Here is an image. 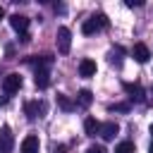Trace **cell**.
Here are the masks:
<instances>
[{
	"label": "cell",
	"instance_id": "1",
	"mask_svg": "<svg viewBox=\"0 0 153 153\" xmlns=\"http://www.w3.org/2000/svg\"><path fill=\"white\" fill-rule=\"evenodd\" d=\"M100 29H108V17H105V14H93L91 19H86V22L81 24V31H84L86 36H91V33H96V31H100Z\"/></svg>",
	"mask_w": 153,
	"mask_h": 153
},
{
	"label": "cell",
	"instance_id": "2",
	"mask_svg": "<svg viewBox=\"0 0 153 153\" xmlns=\"http://www.w3.org/2000/svg\"><path fill=\"white\" fill-rule=\"evenodd\" d=\"M69 48H72V31H69L67 26H60V29H57V53L67 55Z\"/></svg>",
	"mask_w": 153,
	"mask_h": 153
},
{
	"label": "cell",
	"instance_id": "3",
	"mask_svg": "<svg viewBox=\"0 0 153 153\" xmlns=\"http://www.w3.org/2000/svg\"><path fill=\"white\" fill-rule=\"evenodd\" d=\"M19 88H22V76H19L17 72H12V74H7V76L2 79V91H5V96L17 93Z\"/></svg>",
	"mask_w": 153,
	"mask_h": 153
},
{
	"label": "cell",
	"instance_id": "4",
	"mask_svg": "<svg viewBox=\"0 0 153 153\" xmlns=\"http://www.w3.org/2000/svg\"><path fill=\"white\" fill-rule=\"evenodd\" d=\"M14 148V136L10 131V127H2L0 129V153H10Z\"/></svg>",
	"mask_w": 153,
	"mask_h": 153
},
{
	"label": "cell",
	"instance_id": "5",
	"mask_svg": "<svg viewBox=\"0 0 153 153\" xmlns=\"http://www.w3.org/2000/svg\"><path fill=\"white\" fill-rule=\"evenodd\" d=\"M24 110H26V117L29 120H36V117H41L45 112V103L43 100H31V103L24 105Z\"/></svg>",
	"mask_w": 153,
	"mask_h": 153
},
{
	"label": "cell",
	"instance_id": "6",
	"mask_svg": "<svg viewBox=\"0 0 153 153\" xmlns=\"http://www.w3.org/2000/svg\"><path fill=\"white\" fill-rule=\"evenodd\" d=\"M131 57H134L136 62H148V57H151L148 45H146V43H136V45L131 48Z\"/></svg>",
	"mask_w": 153,
	"mask_h": 153
},
{
	"label": "cell",
	"instance_id": "7",
	"mask_svg": "<svg viewBox=\"0 0 153 153\" xmlns=\"http://www.w3.org/2000/svg\"><path fill=\"white\" fill-rule=\"evenodd\" d=\"M10 24H12L14 31L26 33V29H29V17H24V14H12V17H10Z\"/></svg>",
	"mask_w": 153,
	"mask_h": 153
},
{
	"label": "cell",
	"instance_id": "8",
	"mask_svg": "<svg viewBox=\"0 0 153 153\" xmlns=\"http://www.w3.org/2000/svg\"><path fill=\"white\" fill-rule=\"evenodd\" d=\"M26 65H33V67H38V69H48L50 67V62H53V57H48V55H29L26 60H24Z\"/></svg>",
	"mask_w": 153,
	"mask_h": 153
},
{
	"label": "cell",
	"instance_id": "9",
	"mask_svg": "<svg viewBox=\"0 0 153 153\" xmlns=\"http://www.w3.org/2000/svg\"><path fill=\"white\" fill-rule=\"evenodd\" d=\"M117 131H120V127H117V122H105V124H100V136L105 139V141H112L115 136H117Z\"/></svg>",
	"mask_w": 153,
	"mask_h": 153
},
{
	"label": "cell",
	"instance_id": "10",
	"mask_svg": "<svg viewBox=\"0 0 153 153\" xmlns=\"http://www.w3.org/2000/svg\"><path fill=\"white\" fill-rule=\"evenodd\" d=\"M38 148H41V143H38V136H33V134H29L22 141V153H38Z\"/></svg>",
	"mask_w": 153,
	"mask_h": 153
},
{
	"label": "cell",
	"instance_id": "11",
	"mask_svg": "<svg viewBox=\"0 0 153 153\" xmlns=\"http://www.w3.org/2000/svg\"><path fill=\"white\" fill-rule=\"evenodd\" d=\"M96 69H98V67H96V62H93V60H88V57L79 62V74H81V76H93V74H96Z\"/></svg>",
	"mask_w": 153,
	"mask_h": 153
},
{
	"label": "cell",
	"instance_id": "12",
	"mask_svg": "<svg viewBox=\"0 0 153 153\" xmlns=\"http://www.w3.org/2000/svg\"><path fill=\"white\" fill-rule=\"evenodd\" d=\"M33 84H36L38 88H48V86H50V74H48V69H36Z\"/></svg>",
	"mask_w": 153,
	"mask_h": 153
},
{
	"label": "cell",
	"instance_id": "13",
	"mask_svg": "<svg viewBox=\"0 0 153 153\" xmlns=\"http://www.w3.org/2000/svg\"><path fill=\"white\" fill-rule=\"evenodd\" d=\"M84 131H86V136H96V134L100 131V122L93 120V117H88V120L84 122Z\"/></svg>",
	"mask_w": 153,
	"mask_h": 153
},
{
	"label": "cell",
	"instance_id": "14",
	"mask_svg": "<svg viewBox=\"0 0 153 153\" xmlns=\"http://www.w3.org/2000/svg\"><path fill=\"white\" fill-rule=\"evenodd\" d=\"M124 91L134 98V100H143V88L139 84H124Z\"/></svg>",
	"mask_w": 153,
	"mask_h": 153
},
{
	"label": "cell",
	"instance_id": "15",
	"mask_svg": "<svg viewBox=\"0 0 153 153\" xmlns=\"http://www.w3.org/2000/svg\"><path fill=\"white\" fill-rule=\"evenodd\" d=\"M57 105H60L65 112H69V110H74V108H76V103H72V100H69L67 96H62V93H57Z\"/></svg>",
	"mask_w": 153,
	"mask_h": 153
},
{
	"label": "cell",
	"instance_id": "16",
	"mask_svg": "<svg viewBox=\"0 0 153 153\" xmlns=\"http://www.w3.org/2000/svg\"><path fill=\"white\" fill-rule=\"evenodd\" d=\"M91 100H93V96H91V91H88V88H81V91H79V105H84V108H88V105H91Z\"/></svg>",
	"mask_w": 153,
	"mask_h": 153
},
{
	"label": "cell",
	"instance_id": "17",
	"mask_svg": "<svg viewBox=\"0 0 153 153\" xmlns=\"http://www.w3.org/2000/svg\"><path fill=\"white\" fill-rule=\"evenodd\" d=\"M115 153H134V143L131 141H122V143H117Z\"/></svg>",
	"mask_w": 153,
	"mask_h": 153
},
{
	"label": "cell",
	"instance_id": "18",
	"mask_svg": "<svg viewBox=\"0 0 153 153\" xmlns=\"http://www.w3.org/2000/svg\"><path fill=\"white\" fill-rule=\"evenodd\" d=\"M122 48H115V50H110V62H117L120 65V60H122Z\"/></svg>",
	"mask_w": 153,
	"mask_h": 153
},
{
	"label": "cell",
	"instance_id": "19",
	"mask_svg": "<svg viewBox=\"0 0 153 153\" xmlns=\"http://www.w3.org/2000/svg\"><path fill=\"white\" fill-rule=\"evenodd\" d=\"M110 110H117V112H127V110H129V103H115V105H110Z\"/></svg>",
	"mask_w": 153,
	"mask_h": 153
},
{
	"label": "cell",
	"instance_id": "20",
	"mask_svg": "<svg viewBox=\"0 0 153 153\" xmlns=\"http://www.w3.org/2000/svg\"><path fill=\"white\" fill-rule=\"evenodd\" d=\"M86 153H105V148H103V146H88Z\"/></svg>",
	"mask_w": 153,
	"mask_h": 153
},
{
	"label": "cell",
	"instance_id": "21",
	"mask_svg": "<svg viewBox=\"0 0 153 153\" xmlns=\"http://www.w3.org/2000/svg\"><path fill=\"white\" fill-rule=\"evenodd\" d=\"M143 2L141 0H127V7H141Z\"/></svg>",
	"mask_w": 153,
	"mask_h": 153
},
{
	"label": "cell",
	"instance_id": "22",
	"mask_svg": "<svg viewBox=\"0 0 153 153\" xmlns=\"http://www.w3.org/2000/svg\"><path fill=\"white\" fill-rule=\"evenodd\" d=\"M19 41H22V43H29V41H31V36H29V31H26V33H19Z\"/></svg>",
	"mask_w": 153,
	"mask_h": 153
},
{
	"label": "cell",
	"instance_id": "23",
	"mask_svg": "<svg viewBox=\"0 0 153 153\" xmlns=\"http://www.w3.org/2000/svg\"><path fill=\"white\" fill-rule=\"evenodd\" d=\"M53 153H67V146H57V148H55Z\"/></svg>",
	"mask_w": 153,
	"mask_h": 153
},
{
	"label": "cell",
	"instance_id": "24",
	"mask_svg": "<svg viewBox=\"0 0 153 153\" xmlns=\"http://www.w3.org/2000/svg\"><path fill=\"white\" fill-rule=\"evenodd\" d=\"M148 153H153V141H151V146H148Z\"/></svg>",
	"mask_w": 153,
	"mask_h": 153
},
{
	"label": "cell",
	"instance_id": "25",
	"mask_svg": "<svg viewBox=\"0 0 153 153\" xmlns=\"http://www.w3.org/2000/svg\"><path fill=\"white\" fill-rule=\"evenodd\" d=\"M2 14H5V12H2V7H0V19H2Z\"/></svg>",
	"mask_w": 153,
	"mask_h": 153
},
{
	"label": "cell",
	"instance_id": "26",
	"mask_svg": "<svg viewBox=\"0 0 153 153\" xmlns=\"http://www.w3.org/2000/svg\"><path fill=\"white\" fill-rule=\"evenodd\" d=\"M151 136H153V124H151Z\"/></svg>",
	"mask_w": 153,
	"mask_h": 153
}]
</instances>
